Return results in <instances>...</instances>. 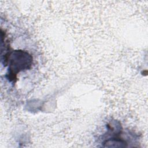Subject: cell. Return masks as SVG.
I'll return each mask as SVG.
<instances>
[{
    "label": "cell",
    "mask_w": 148,
    "mask_h": 148,
    "mask_svg": "<svg viewBox=\"0 0 148 148\" xmlns=\"http://www.w3.org/2000/svg\"><path fill=\"white\" fill-rule=\"evenodd\" d=\"M5 61L9 62V79L14 80L18 72L31 67L32 57L26 51L15 50L11 53H8L5 54Z\"/></svg>",
    "instance_id": "obj_1"
}]
</instances>
